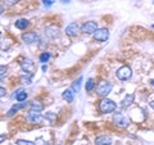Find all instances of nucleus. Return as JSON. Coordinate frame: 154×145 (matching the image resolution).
Segmentation results:
<instances>
[{"instance_id": "f03ea898", "label": "nucleus", "mask_w": 154, "mask_h": 145, "mask_svg": "<svg viewBox=\"0 0 154 145\" xmlns=\"http://www.w3.org/2000/svg\"><path fill=\"white\" fill-rule=\"evenodd\" d=\"M113 89V85L110 84V82L108 81H102L100 84L98 85V89H96V94H98L99 96H102V98H104V96H107L110 91H112Z\"/></svg>"}, {"instance_id": "4468645a", "label": "nucleus", "mask_w": 154, "mask_h": 145, "mask_svg": "<svg viewBox=\"0 0 154 145\" xmlns=\"http://www.w3.org/2000/svg\"><path fill=\"white\" fill-rule=\"evenodd\" d=\"M25 107H26V103H23V104H16V105H13V107H12L11 109L8 110L7 116H8V117H12V116H14V114H16V113L18 112L19 109H22V108H25Z\"/></svg>"}, {"instance_id": "6ab92c4d", "label": "nucleus", "mask_w": 154, "mask_h": 145, "mask_svg": "<svg viewBox=\"0 0 154 145\" xmlns=\"http://www.w3.org/2000/svg\"><path fill=\"white\" fill-rule=\"evenodd\" d=\"M81 81H82V77H80L79 80L75 81L73 84H72V88L71 89L73 90L75 93H79V91H80V89H81Z\"/></svg>"}, {"instance_id": "cd10ccee", "label": "nucleus", "mask_w": 154, "mask_h": 145, "mask_svg": "<svg viewBox=\"0 0 154 145\" xmlns=\"http://www.w3.org/2000/svg\"><path fill=\"white\" fill-rule=\"evenodd\" d=\"M35 144H36V145H45L46 143L44 141V139L38 137V139H36V141H35Z\"/></svg>"}, {"instance_id": "f257e3e1", "label": "nucleus", "mask_w": 154, "mask_h": 145, "mask_svg": "<svg viewBox=\"0 0 154 145\" xmlns=\"http://www.w3.org/2000/svg\"><path fill=\"white\" fill-rule=\"evenodd\" d=\"M116 108H117V105H116V103L113 100H110L108 98H104L100 100L99 103V110L102 112L103 114H107V113H112L116 110Z\"/></svg>"}, {"instance_id": "6e6552de", "label": "nucleus", "mask_w": 154, "mask_h": 145, "mask_svg": "<svg viewBox=\"0 0 154 145\" xmlns=\"http://www.w3.org/2000/svg\"><path fill=\"white\" fill-rule=\"evenodd\" d=\"M45 117H42L40 112H36V110H30L27 114V119L28 122L31 123H41L42 121H44Z\"/></svg>"}, {"instance_id": "5701e85b", "label": "nucleus", "mask_w": 154, "mask_h": 145, "mask_svg": "<svg viewBox=\"0 0 154 145\" xmlns=\"http://www.w3.org/2000/svg\"><path fill=\"white\" fill-rule=\"evenodd\" d=\"M17 145H36V144L32 143V141H28V140L19 139V140H17Z\"/></svg>"}, {"instance_id": "ddd939ff", "label": "nucleus", "mask_w": 154, "mask_h": 145, "mask_svg": "<svg viewBox=\"0 0 154 145\" xmlns=\"http://www.w3.org/2000/svg\"><path fill=\"white\" fill-rule=\"evenodd\" d=\"M63 99L67 100V103H72L75 99V91L72 90V89H67L64 90V93H63Z\"/></svg>"}, {"instance_id": "b1692460", "label": "nucleus", "mask_w": 154, "mask_h": 145, "mask_svg": "<svg viewBox=\"0 0 154 145\" xmlns=\"http://www.w3.org/2000/svg\"><path fill=\"white\" fill-rule=\"evenodd\" d=\"M3 3L5 4L7 7H13V5H16V4L18 3V0H3Z\"/></svg>"}, {"instance_id": "c85d7f7f", "label": "nucleus", "mask_w": 154, "mask_h": 145, "mask_svg": "<svg viewBox=\"0 0 154 145\" xmlns=\"http://www.w3.org/2000/svg\"><path fill=\"white\" fill-rule=\"evenodd\" d=\"M7 135L5 134H0V144H2L3 141H5V140H7Z\"/></svg>"}, {"instance_id": "412c9836", "label": "nucleus", "mask_w": 154, "mask_h": 145, "mask_svg": "<svg viewBox=\"0 0 154 145\" xmlns=\"http://www.w3.org/2000/svg\"><path fill=\"white\" fill-rule=\"evenodd\" d=\"M19 81H21V84H25V85H31V77L30 76H21L19 77Z\"/></svg>"}, {"instance_id": "bb28decb", "label": "nucleus", "mask_w": 154, "mask_h": 145, "mask_svg": "<svg viewBox=\"0 0 154 145\" xmlns=\"http://www.w3.org/2000/svg\"><path fill=\"white\" fill-rule=\"evenodd\" d=\"M42 4H44L45 7H50L54 4V0H42Z\"/></svg>"}, {"instance_id": "393cba45", "label": "nucleus", "mask_w": 154, "mask_h": 145, "mask_svg": "<svg viewBox=\"0 0 154 145\" xmlns=\"http://www.w3.org/2000/svg\"><path fill=\"white\" fill-rule=\"evenodd\" d=\"M45 118H48L50 121V122H54V119H55V114L54 113H46V116H45Z\"/></svg>"}, {"instance_id": "1a4fd4ad", "label": "nucleus", "mask_w": 154, "mask_h": 145, "mask_svg": "<svg viewBox=\"0 0 154 145\" xmlns=\"http://www.w3.org/2000/svg\"><path fill=\"white\" fill-rule=\"evenodd\" d=\"M79 31H80V26H79V23H76V22L69 23V25L67 26V28H66V33L68 36H72V37L77 36Z\"/></svg>"}, {"instance_id": "7c9ffc66", "label": "nucleus", "mask_w": 154, "mask_h": 145, "mask_svg": "<svg viewBox=\"0 0 154 145\" xmlns=\"http://www.w3.org/2000/svg\"><path fill=\"white\" fill-rule=\"evenodd\" d=\"M3 12H4V7L2 5V4H0V14H2Z\"/></svg>"}, {"instance_id": "f8f14e48", "label": "nucleus", "mask_w": 154, "mask_h": 145, "mask_svg": "<svg viewBox=\"0 0 154 145\" xmlns=\"http://www.w3.org/2000/svg\"><path fill=\"white\" fill-rule=\"evenodd\" d=\"M45 33H46V36H49L50 39H54L58 36V27L55 26H49V27H46L45 28Z\"/></svg>"}, {"instance_id": "f3484780", "label": "nucleus", "mask_w": 154, "mask_h": 145, "mask_svg": "<svg viewBox=\"0 0 154 145\" xmlns=\"http://www.w3.org/2000/svg\"><path fill=\"white\" fill-rule=\"evenodd\" d=\"M30 26V22L27 21V19L22 18V19H18V21H16V27L19 28V30H26V28Z\"/></svg>"}, {"instance_id": "c9c22d12", "label": "nucleus", "mask_w": 154, "mask_h": 145, "mask_svg": "<svg viewBox=\"0 0 154 145\" xmlns=\"http://www.w3.org/2000/svg\"><path fill=\"white\" fill-rule=\"evenodd\" d=\"M152 28H154V25H153V26H152Z\"/></svg>"}, {"instance_id": "c756f323", "label": "nucleus", "mask_w": 154, "mask_h": 145, "mask_svg": "<svg viewBox=\"0 0 154 145\" xmlns=\"http://www.w3.org/2000/svg\"><path fill=\"white\" fill-rule=\"evenodd\" d=\"M7 94V90L4 89V88H0V98H2V96H4Z\"/></svg>"}, {"instance_id": "4c0bfd02", "label": "nucleus", "mask_w": 154, "mask_h": 145, "mask_svg": "<svg viewBox=\"0 0 154 145\" xmlns=\"http://www.w3.org/2000/svg\"><path fill=\"white\" fill-rule=\"evenodd\" d=\"M153 3H154V2H153Z\"/></svg>"}, {"instance_id": "4be33fe9", "label": "nucleus", "mask_w": 154, "mask_h": 145, "mask_svg": "<svg viewBox=\"0 0 154 145\" xmlns=\"http://www.w3.org/2000/svg\"><path fill=\"white\" fill-rule=\"evenodd\" d=\"M49 59H50V54H49V53H42V54L40 55V62H41V63H46Z\"/></svg>"}, {"instance_id": "9b49d317", "label": "nucleus", "mask_w": 154, "mask_h": 145, "mask_svg": "<svg viewBox=\"0 0 154 145\" xmlns=\"http://www.w3.org/2000/svg\"><path fill=\"white\" fill-rule=\"evenodd\" d=\"M95 144L96 145H110L112 144V139H110L109 136L103 135V136H99V137L95 139Z\"/></svg>"}, {"instance_id": "a878e982", "label": "nucleus", "mask_w": 154, "mask_h": 145, "mask_svg": "<svg viewBox=\"0 0 154 145\" xmlns=\"http://www.w3.org/2000/svg\"><path fill=\"white\" fill-rule=\"evenodd\" d=\"M7 71H8L7 66H0V77H3L4 75H5V73H7Z\"/></svg>"}, {"instance_id": "9d476101", "label": "nucleus", "mask_w": 154, "mask_h": 145, "mask_svg": "<svg viewBox=\"0 0 154 145\" xmlns=\"http://www.w3.org/2000/svg\"><path fill=\"white\" fill-rule=\"evenodd\" d=\"M22 40L26 44H32V42H36L38 40V36L36 32H26L22 35Z\"/></svg>"}, {"instance_id": "473e14b6", "label": "nucleus", "mask_w": 154, "mask_h": 145, "mask_svg": "<svg viewBox=\"0 0 154 145\" xmlns=\"http://www.w3.org/2000/svg\"><path fill=\"white\" fill-rule=\"evenodd\" d=\"M150 107L154 109V100H153V101H150Z\"/></svg>"}, {"instance_id": "aec40b11", "label": "nucleus", "mask_w": 154, "mask_h": 145, "mask_svg": "<svg viewBox=\"0 0 154 145\" xmlns=\"http://www.w3.org/2000/svg\"><path fill=\"white\" fill-rule=\"evenodd\" d=\"M85 88H86V91H93L94 88H95V81H94V79H89L88 82H86Z\"/></svg>"}, {"instance_id": "423d86ee", "label": "nucleus", "mask_w": 154, "mask_h": 145, "mask_svg": "<svg viewBox=\"0 0 154 145\" xmlns=\"http://www.w3.org/2000/svg\"><path fill=\"white\" fill-rule=\"evenodd\" d=\"M131 76H132V71L127 66H123L117 71V77L122 81H126L128 79H131Z\"/></svg>"}, {"instance_id": "72a5a7b5", "label": "nucleus", "mask_w": 154, "mask_h": 145, "mask_svg": "<svg viewBox=\"0 0 154 145\" xmlns=\"http://www.w3.org/2000/svg\"><path fill=\"white\" fill-rule=\"evenodd\" d=\"M42 71H44V72H46V66H45V64L42 66Z\"/></svg>"}, {"instance_id": "e433bc0d", "label": "nucleus", "mask_w": 154, "mask_h": 145, "mask_svg": "<svg viewBox=\"0 0 154 145\" xmlns=\"http://www.w3.org/2000/svg\"><path fill=\"white\" fill-rule=\"evenodd\" d=\"M0 36H2V32H0Z\"/></svg>"}, {"instance_id": "2f4dec72", "label": "nucleus", "mask_w": 154, "mask_h": 145, "mask_svg": "<svg viewBox=\"0 0 154 145\" xmlns=\"http://www.w3.org/2000/svg\"><path fill=\"white\" fill-rule=\"evenodd\" d=\"M60 2H62V3H64V4H66V3H71V0H60Z\"/></svg>"}, {"instance_id": "2eb2a0df", "label": "nucleus", "mask_w": 154, "mask_h": 145, "mask_svg": "<svg viewBox=\"0 0 154 145\" xmlns=\"http://www.w3.org/2000/svg\"><path fill=\"white\" fill-rule=\"evenodd\" d=\"M30 107H31V110H36V112H41V110L44 109V105H42V103H41L40 100H33V101H31Z\"/></svg>"}, {"instance_id": "dca6fc26", "label": "nucleus", "mask_w": 154, "mask_h": 145, "mask_svg": "<svg viewBox=\"0 0 154 145\" xmlns=\"http://www.w3.org/2000/svg\"><path fill=\"white\" fill-rule=\"evenodd\" d=\"M16 99H17V101H25L26 99H27V93L23 89H18L17 91H16Z\"/></svg>"}, {"instance_id": "a211bd4d", "label": "nucleus", "mask_w": 154, "mask_h": 145, "mask_svg": "<svg viewBox=\"0 0 154 145\" xmlns=\"http://www.w3.org/2000/svg\"><path fill=\"white\" fill-rule=\"evenodd\" d=\"M134 99H135L134 94H127L123 98V100H122V105H123V107H130V105L134 103Z\"/></svg>"}, {"instance_id": "7ed1b4c3", "label": "nucleus", "mask_w": 154, "mask_h": 145, "mask_svg": "<svg viewBox=\"0 0 154 145\" xmlns=\"http://www.w3.org/2000/svg\"><path fill=\"white\" fill-rule=\"evenodd\" d=\"M113 123L116 125V126L123 128V127H127L128 126L130 121H128V118L126 117V116H123L122 113H116L113 116Z\"/></svg>"}, {"instance_id": "39448f33", "label": "nucleus", "mask_w": 154, "mask_h": 145, "mask_svg": "<svg viewBox=\"0 0 154 145\" xmlns=\"http://www.w3.org/2000/svg\"><path fill=\"white\" fill-rule=\"evenodd\" d=\"M109 37V31L107 28H98L95 32H94V40L95 41H100V42H104L107 41Z\"/></svg>"}, {"instance_id": "0eeeda50", "label": "nucleus", "mask_w": 154, "mask_h": 145, "mask_svg": "<svg viewBox=\"0 0 154 145\" xmlns=\"http://www.w3.org/2000/svg\"><path fill=\"white\" fill-rule=\"evenodd\" d=\"M96 30H98V23L94 22V21L85 22L82 25V27H81V31H82L84 33H88V35H90V33H94Z\"/></svg>"}, {"instance_id": "f704fd0d", "label": "nucleus", "mask_w": 154, "mask_h": 145, "mask_svg": "<svg viewBox=\"0 0 154 145\" xmlns=\"http://www.w3.org/2000/svg\"><path fill=\"white\" fill-rule=\"evenodd\" d=\"M149 82H150V85H153V86H154V80H150Z\"/></svg>"}, {"instance_id": "20e7f679", "label": "nucleus", "mask_w": 154, "mask_h": 145, "mask_svg": "<svg viewBox=\"0 0 154 145\" xmlns=\"http://www.w3.org/2000/svg\"><path fill=\"white\" fill-rule=\"evenodd\" d=\"M19 66H21V68L23 72H26L30 76L33 75V72H35V64H33V62L30 60V59H23L19 62Z\"/></svg>"}]
</instances>
